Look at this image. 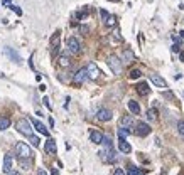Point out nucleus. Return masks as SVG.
Returning a JSON list of instances; mask_svg holds the SVG:
<instances>
[{"mask_svg":"<svg viewBox=\"0 0 184 175\" xmlns=\"http://www.w3.org/2000/svg\"><path fill=\"white\" fill-rule=\"evenodd\" d=\"M15 155H17L19 158H32V150L29 148V145L24 142H19L17 145H15Z\"/></svg>","mask_w":184,"mask_h":175,"instance_id":"obj_1","label":"nucleus"},{"mask_svg":"<svg viewBox=\"0 0 184 175\" xmlns=\"http://www.w3.org/2000/svg\"><path fill=\"white\" fill-rule=\"evenodd\" d=\"M31 120H19L17 123H15V128H17L19 133H22V135H25L27 138H29L31 135H32V126H31Z\"/></svg>","mask_w":184,"mask_h":175,"instance_id":"obj_2","label":"nucleus"},{"mask_svg":"<svg viewBox=\"0 0 184 175\" xmlns=\"http://www.w3.org/2000/svg\"><path fill=\"white\" fill-rule=\"evenodd\" d=\"M66 46H68V51L73 52V54H80L81 52V44L76 37H68L66 40Z\"/></svg>","mask_w":184,"mask_h":175,"instance_id":"obj_3","label":"nucleus"},{"mask_svg":"<svg viewBox=\"0 0 184 175\" xmlns=\"http://www.w3.org/2000/svg\"><path fill=\"white\" fill-rule=\"evenodd\" d=\"M106 62H108L110 69L113 71V74H120V73H122V61H120L117 56H110Z\"/></svg>","mask_w":184,"mask_h":175,"instance_id":"obj_4","label":"nucleus"},{"mask_svg":"<svg viewBox=\"0 0 184 175\" xmlns=\"http://www.w3.org/2000/svg\"><path fill=\"white\" fill-rule=\"evenodd\" d=\"M101 157V160L103 162H115L117 157H115V150H113V146H108V148H105L101 150L100 153H98Z\"/></svg>","mask_w":184,"mask_h":175,"instance_id":"obj_5","label":"nucleus"},{"mask_svg":"<svg viewBox=\"0 0 184 175\" xmlns=\"http://www.w3.org/2000/svg\"><path fill=\"white\" fill-rule=\"evenodd\" d=\"M134 133H135L137 136H147L149 133H150V126H149L147 123H144V121H140V123L135 125Z\"/></svg>","mask_w":184,"mask_h":175,"instance_id":"obj_6","label":"nucleus"},{"mask_svg":"<svg viewBox=\"0 0 184 175\" xmlns=\"http://www.w3.org/2000/svg\"><path fill=\"white\" fill-rule=\"evenodd\" d=\"M86 71H88V77L90 79H98L101 74V71L98 69V66L95 64V62H90V64L86 66Z\"/></svg>","mask_w":184,"mask_h":175,"instance_id":"obj_7","label":"nucleus"},{"mask_svg":"<svg viewBox=\"0 0 184 175\" xmlns=\"http://www.w3.org/2000/svg\"><path fill=\"white\" fill-rule=\"evenodd\" d=\"M86 79H88V71H86V67L80 69L78 73L74 74V76H73V83H74V84H83Z\"/></svg>","mask_w":184,"mask_h":175,"instance_id":"obj_8","label":"nucleus"},{"mask_svg":"<svg viewBox=\"0 0 184 175\" xmlns=\"http://www.w3.org/2000/svg\"><path fill=\"white\" fill-rule=\"evenodd\" d=\"M96 118L100 121H110L113 118V115H112V111L110 109H106V108H100L96 111Z\"/></svg>","mask_w":184,"mask_h":175,"instance_id":"obj_9","label":"nucleus"},{"mask_svg":"<svg viewBox=\"0 0 184 175\" xmlns=\"http://www.w3.org/2000/svg\"><path fill=\"white\" fill-rule=\"evenodd\" d=\"M4 52L9 56V59H10V61L17 62V64H22V57H20V54H19V52H15L12 47H4Z\"/></svg>","mask_w":184,"mask_h":175,"instance_id":"obj_10","label":"nucleus"},{"mask_svg":"<svg viewBox=\"0 0 184 175\" xmlns=\"http://www.w3.org/2000/svg\"><path fill=\"white\" fill-rule=\"evenodd\" d=\"M149 77H150V81L154 83V86H157V88H167V81L164 79V77H161L159 74L152 73V74H149Z\"/></svg>","mask_w":184,"mask_h":175,"instance_id":"obj_11","label":"nucleus"},{"mask_svg":"<svg viewBox=\"0 0 184 175\" xmlns=\"http://www.w3.org/2000/svg\"><path fill=\"white\" fill-rule=\"evenodd\" d=\"M29 120H31V123H32V126L36 128V130L39 131V133H42L44 136H49V131H47V128L44 126V125L41 123L39 120H34V118H29Z\"/></svg>","mask_w":184,"mask_h":175,"instance_id":"obj_12","label":"nucleus"},{"mask_svg":"<svg viewBox=\"0 0 184 175\" xmlns=\"http://www.w3.org/2000/svg\"><path fill=\"white\" fill-rule=\"evenodd\" d=\"M44 150H46V153H49V155H56V150H58V146H56V140L49 138L46 142V145H44Z\"/></svg>","mask_w":184,"mask_h":175,"instance_id":"obj_13","label":"nucleus"},{"mask_svg":"<svg viewBox=\"0 0 184 175\" xmlns=\"http://www.w3.org/2000/svg\"><path fill=\"white\" fill-rule=\"evenodd\" d=\"M118 148H120V152H122V153H130V152H132V146H130V143L127 142L125 138L118 140Z\"/></svg>","mask_w":184,"mask_h":175,"instance_id":"obj_14","label":"nucleus"},{"mask_svg":"<svg viewBox=\"0 0 184 175\" xmlns=\"http://www.w3.org/2000/svg\"><path fill=\"white\" fill-rule=\"evenodd\" d=\"M103 138H105L103 133H100V131H96V130H93L90 133V140L93 143H98V145H100V143H103Z\"/></svg>","mask_w":184,"mask_h":175,"instance_id":"obj_15","label":"nucleus"},{"mask_svg":"<svg viewBox=\"0 0 184 175\" xmlns=\"http://www.w3.org/2000/svg\"><path fill=\"white\" fill-rule=\"evenodd\" d=\"M127 106H128V109H130V113L132 115H140V105H139L137 101L130 99V101L127 103Z\"/></svg>","mask_w":184,"mask_h":175,"instance_id":"obj_16","label":"nucleus"},{"mask_svg":"<svg viewBox=\"0 0 184 175\" xmlns=\"http://www.w3.org/2000/svg\"><path fill=\"white\" fill-rule=\"evenodd\" d=\"M137 93L140 96H147L149 93H150V88H149L147 83H139L137 84Z\"/></svg>","mask_w":184,"mask_h":175,"instance_id":"obj_17","label":"nucleus"},{"mask_svg":"<svg viewBox=\"0 0 184 175\" xmlns=\"http://www.w3.org/2000/svg\"><path fill=\"white\" fill-rule=\"evenodd\" d=\"M58 64L61 66V67H69L71 66V59H69L68 54H61L58 57Z\"/></svg>","mask_w":184,"mask_h":175,"instance_id":"obj_18","label":"nucleus"},{"mask_svg":"<svg viewBox=\"0 0 184 175\" xmlns=\"http://www.w3.org/2000/svg\"><path fill=\"white\" fill-rule=\"evenodd\" d=\"M2 170H4L5 175H7L9 172H12V157L10 155H5L4 157V168H2Z\"/></svg>","mask_w":184,"mask_h":175,"instance_id":"obj_19","label":"nucleus"},{"mask_svg":"<svg viewBox=\"0 0 184 175\" xmlns=\"http://www.w3.org/2000/svg\"><path fill=\"white\" fill-rule=\"evenodd\" d=\"M120 125H122L123 128H132V126H135V121H134V118L132 116H123L122 120H120Z\"/></svg>","mask_w":184,"mask_h":175,"instance_id":"obj_20","label":"nucleus"},{"mask_svg":"<svg viewBox=\"0 0 184 175\" xmlns=\"http://www.w3.org/2000/svg\"><path fill=\"white\" fill-rule=\"evenodd\" d=\"M59 37H61V32L56 30V32L52 34V37H51V47H52V49H58L59 47Z\"/></svg>","mask_w":184,"mask_h":175,"instance_id":"obj_21","label":"nucleus"},{"mask_svg":"<svg viewBox=\"0 0 184 175\" xmlns=\"http://www.w3.org/2000/svg\"><path fill=\"white\" fill-rule=\"evenodd\" d=\"M122 57H123V61H125V62H134L135 61V54L130 51V49H125V51H123Z\"/></svg>","mask_w":184,"mask_h":175,"instance_id":"obj_22","label":"nucleus"},{"mask_svg":"<svg viewBox=\"0 0 184 175\" xmlns=\"http://www.w3.org/2000/svg\"><path fill=\"white\" fill-rule=\"evenodd\" d=\"M19 165H20L24 170H31L32 162H31V158H19Z\"/></svg>","mask_w":184,"mask_h":175,"instance_id":"obj_23","label":"nucleus"},{"mask_svg":"<svg viewBox=\"0 0 184 175\" xmlns=\"http://www.w3.org/2000/svg\"><path fill=\"white\" fill-rule=\"evenodd\" d=\"M10 126V120L7 116H0V130H7Z\"/></svg>","mask_w":184,"mask_h":175,"instance_id":"obj_24","label":"nucleus"},{"mask_svg":"<svg viewBox=\"0 0 184 175\" xmlns=\"http://www.w3.org/2000/svg\"><path fill=\"white\" fill-rule=\"evenodd\" d=\"M147 120L149 121H155V120H157V109H155V108H150L147 111Z\"/></svg>","mask_w":184,"mask_h":175,"instance_id":"obj_25","label":"nucleus"},{"mask_svg":"<svg viewBox=\"0 0 184 175\" xmlns=\"http://www.w3.org/2000/svg\"><path fill=\"white\" fill-rule=\"evenodd\" d=\"M127 175H144V170L135 168V167H128V173Z\"/></svg>","mask_w":184,"mask_h":175,"instance_id":"obj_26","label":"nucleus"},{"mask_svg":"<svg viewBox=\"0 0 184 175\" xmlns=\"http://www.w3.org/2000/svg\"><path fill=\"white\" fill-rule=\"evenodd\" d=\"M140 76H142L140 69H132V71H130V74H128V77H130V79H139Z\"/></svg>","mask_w":184,"mask_h":175,"instance_id":"obj_27","label":"nucleus"},{"mask_svg":"<svg viewBox=\"0 0 184 175\" xmlns=\"http://www.w3.org/2000/svg\"><path fill=\"white\" fill-rule=\"evenodd\" d=\"M112 39L115 40V42H122V40H123V37L120 36V32H118V30H113V34H112Z\"/></svg>","mask_w":184,"mask_h":175,"instance_id":"obj_28","label":"nucleus"},{"mask_svg":"<svg viewBox=\"0 0 184 175\" xmlns=\"http://www.w3.org/2000/svg\"><path fill=\"white\" fill-rule=\"evenodd\" d=\"M117 24V19H115V15H110L108 17V20L105 22V26H108V27H113Z\"/></svg>","mask_w":184,"mask_h":175,"instance_id":"obj_29","label":"nucleus"},{"mask_svg":"<svg viewBox=\"0 0 184 175\" xmlns=\"http://www.w3.org/2000/svg\"><path fill=\"white\" fill-rule=\"evenodd\" d=\"M29 140H31V145L32 146H39V138H37L36 135H31Z\"/></svg>","mask_w":184,"mask_h":175,"instance_id":"obj_30","label":"nucleus"},{"mask_svg":"<svg viewBox=\"0 0 184 175\" xmlns=\"http://www.w3.org/2000/svg\"><path fill=\"white\" fill-rule=\"evenodd\" d=\"M100 17H101V20H103V22H106V20H108V17H110V14L101 9V10H100Z\"/></svg>","mask_w":184,"mask_h":175,"instance_id":"obj_31","label":"nucleus"},{"mask_svg":"<svg viewBox=\"0 0 184 175\" xmlns=\"http://www.w3.org/2000/svg\"><path fill=\"white\" fill-rule=\"evenodd\" d=\"M103 145H105V148H108V146H113L112 138H110V136H105V138H103Z\"/></svg>","mask_w":184,"mask_h":175,"instance_id":"obj_32","label":"nucleus"},{"mask_svg":"<svg viewBox=\"0 0 184 175\" xmlns=\"http://www.w3.org/2000/svg\"><path fill=\"white\" fill-rule=\"evenodd\" d=\"M177 131H179L181 135L184 136V120H181L179 123H177Z\"/></svg>","mask_w":184,"mask_h":175,"instance_id":"obj_33","label":"nucleus"},{"mask_svg":"<svg viewBox=\"0 0 184 175\" xmlns=\"http://www.w3.org/2000/svg\"><path fill=\"white\" fill-rule=\"evenodd\" d=\"M80 32H81V34H85V36H86V34L90 32V29H88V26H80Z\"/></svg>","mask_w":184,"mask_h":175,"instance_id":"obj_34","label":"nucleus"},{"mask_svg":"<svg viewBox=\"0 0 184 175\" xmlns=\"http://www.w3.org/2000/svg\"><path fill=\"white\" fill-rule=\"evenodd\" d=\"M10 9H12V10H14V12H15V14H17V15H22V10H20V9H19V7H17V5H10Z\"/></svg>","mask_w":184,"mask_h":175,"instance_id":"obj_35","label":"nucleus"},{"mask_svg":"<svg viewBox=\"0 0 184 175\" xmlns=\"http://www.w3.org/2000/svg\"><path fill=\"white\" fill-rule=\"evenodd\" d=\"M113 175H125V172H123V168H115Z\"/></svg>","mask_w":184,"mask_h":175,"instance_id":"obj_36","label":"nucleus"},{"mask_svg":"<svg viewBox=\"0 0 184 175\" xmlns=\"http://www.w3.org/2000/svg\"><path fill=\"white\" fill-rule=\"evenodd\" d=\"M172 51H174V52H179V51H181V44H174V46H172Z\"/></svg>","mask_w":184,"mask_h":175,"instance_id":"obj_37","label":"nucleus"},{"mask_svg":"<svg viewBox=\"0 0 184 175\" xmlns=\"http://www.w3.org/2000/svg\"><path fill=\"white\" fill-rule=\"evenodd\" d=\"M42 101H44V105H46L47 108L51 109V103H49V98H46V96H44V99H42Z\"/></svg>","mask_w":184,"mask_h":175,"instance_id":"obj_38","label":"nucleus"},{"mask_svg":"<svg viewBox=\"0 0 184 175\" xmlns=\"http://www.w3.org/2000/svg\"><path fill=\"white\" fill-rule=\"evenodd\" d=\"M2 5H7V7H10V5H12V0H2Z\"/></svg>","mask_w":184,"mask_h":175,"instance_id":"obj_39","label":"nucleus"},{"mask_svg":"<svg viewBox=\"0 0 184 175\" xmlns=\"http://www.w3.org/2000/svg\"><path fill=\"white\" fill-rule=\"evenodd\" d=\"M37 175H47V172L44 170V168H39V170H37Z\"/></svg>","mask_w":184,"mask_h":175,"instance_id":"obj_40","label":"nucleus"},{"mask_svg":"<svg viewBox=\"0 0 184 175\" xmlns=\"http://www.w3.org/2000/svg\"><path fill=\"white\" fill-rule=\"evenodd\" d=\"M179 59H181V61H184V52H181V54H179Z\"/></svg>","mask_w":184,"mask_h":175,"instance_id":"obj_41","label":"nucleus"},{"mask_svg":"<svg viewBox=\"0 0 184 175\" xmlns=\"http://www.w3.org/2000/svg\"><path fill=\"white\" fill-rule=\"evenodd\" d=\"M7 175H19V173H17V172H9Z\"/></svg>","mask_w":184,"mask_h":175,"instance_id":"obj_42","label":"nucleus"},{"mask_svg":"<svg viewBox=\"0 0 184 175\" xmlns=\"http://www.w3.org/2000/svg\"><path fill=\"white\" fill-rule=\"evenodd\" d=\"M179 34H181V39H184V30H181Z\"/></svg>","mask_w":184,"mask_h":175,"instance_id":"obj_43","label":"nucleus"}]
</instances>
